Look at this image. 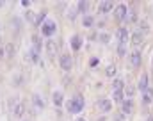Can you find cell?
Returning <instances> with one entry per match:
<instances>
[{
    "label": "cell",
    "mask_w": 153,
    "mask_h": 121,
    "mask_svg": "<svg viewBox=\"0 0 153 121\" xmlns=\"http://www.w3.org/2000/svg\"><path fill=\"white\" fill-rule=\"evenodd\" d=\"M84 109V98L78 95V96H75L73 100H70L68 102V111L70 112H73V114H77V112H80Z\"/></svg>",
    "instance_id": "obj_1"
},
{
    "label": "cell",
    "mask_w": 153,
    "mask_h": 121,
    "mask_svg": "<svg viewBox=\"0 0 153 121\" xmlns=\"http://www.w3.org/2000/svg\"><path fill=\"white\" fill-rule=\"evenodd\" d=\"M41 32H43V36H46V37L53 36V32H55V23H53L52 20H45V23L41 25Z\"/></svg>",
    "instance_id": "obj_2"
},
{
    "label": "cell",
    "mask_w": 153,
    "mask_h": 121,
    "mask_svg": "<svg viewBox=\"0 0 153 121\" xmlns=\"http://www.w3.org/2000/svg\"><path fill=\"white\" fill-rule=\"evenodd\" d=\"M11 105H12V114H14L16 118H20V116H23V114H25V105H23L21 102L12 100V102H11Z\"/></svg>",
    "instance_id": "obj_3"
},
{
    "label": "cell",
    "mask_w": 153,
    "mask_h": 121,
    "mask_svg": "<svg viewBox=\"0 0 153 121\" xmlns=\"http://www.w3.org/2000/svg\"><path fill=\"white\" fill-rule=\"evenodd\" d=\"M57 50H59L57 43H55V41H52V39H48V41H46V54H48V57H50V59L57 55Z\"/></svg>",
    "instance_id": "obj_4"
},
{
    "label": "cell",
    "mask_w": 153,
    "mask_h": 121,
    "mask_svg": "<svg viewBox=\"0 0 153 121\" xmlns=\"http://www.w3.org/2000/svg\"><path fill=\"white\" fill-rule=\"evenodd\" d=\"M71 64H73V61H71V57L70 55H61V68L64 70V71H70L71 70Z\"/></svg>",
    "instance_id": "obj_5"
},
{
    "label": "cell",
    "mask_w": 153,
    "mask_h": 121,
    "mask_svg": "<svg viewBox=\"0 0 153 121\" xmlns=\"http://www.w3.org/2000/svg\"><path fill=\"white\" fill-rule=\"evenodd\" d=\"M114 14H116L118 20H125V18H127V5H125V4H119V5L116 7V12H114Z\"/></svg>",
    "instance_id": "obj_6"
},
{
    "label": "cell",
    "mask_w": 153,
    "mask_h": 121,
    "mask_svg": "<svg viewBox=\"0 0 153 121\" xmlns=\"http://www.w3.org/2000/svg\"><path fill=\"white\" fill-rule=\"evenodd\" d=\"M118 39H119V45H127V41H128V30L125 27L118 30Z\"/></svg>",
    "instance_id": "obj_7"
},
{
    "label": "cell",
    "mask_w": 153,
    "mask_h": 121,
    "mask_svg": "<svg viewBox=\"0 0 153 121\" xmlns=\"http://www.w3.org/2000/svg\"><path fill=\"white\" fill-rule=\"evenodd\" d=\"M143 36H144V34H141L139 30H135V32L132 34V43H134L135 46H143Z\"/></svg>",
    "instance_id": "obj_8"
},
{
    "label": "cell",
    "mask_w": 153,
    "mask_h": 121,
    "mask_svg": "<svg viewBox=\"0 0 153 121\" xmlns=\"http://www.w3.org/2000/svg\"><path fill=\"white\" fill-rule=\"evenodd\" d=\"M130 64L135 66V68L141 66V54H139V52H134V54L130 55Z\"/></svg>",
    "instance_id": "obj_9"
},
{
    "label": "cell",
    "mask_w": 153,
    "mask_h": 121,
    "mask_svg": "<svg viewBox=\"0 0 153 121\" xmlns=\"http://www.w3.org/2000/svg\"><path fill=\"white\" fill-rule=\"evenodd\" d=\"M98 107H100L103 112H109V111L112 109V103H111L109 100H103V98H102V100H98Z\"/></svg>",
    "instance_id": "obj_10"
},
{
    "label": "cell",
    "mask_w": 153,
    "mask_h": 121,
    "mask_svg": "<svg viewBox=\"0 0 153 121\" xmlns=\"http://www.w3.org/2000/svg\"><path fill=\"white\" fill-rule=\"evenodd\" d=\"M112 7H114V5H112V2H102V4H100V7H98V11H100V14H105V12H109Z\"/></svg>",
    "instance_id": "obj_11"
},
{
    "label": "cell",
    "mask_w": 153,
    "mask_h": 121,
    "mask_svg": "<svg viewBox=\"0 0 153 121\" xmlns=\"http://www.w3.org/2000/svg\"><path fill=\"white\" fill-rule=\"evenodd\" d=\"M32 103L36 105V109H37V111H41V109L45 107V103H43V100H41V96H39V95H34V96H32Z\"/></svg>",
    "instance_id": "obj_12"
},
{
    "label": "cell",
    "mask_w": 153,
    "mask_h": 121,
    "mask_svg": "<svg viewBox=\"0 0 153 121\" xmlns=\"http://www.w3.org/2000/svg\"><path fill=\"white\" fill-rule=\"evenodd\" d=\"M121 107H123V112H125V114H130V111H132V107H134V102L127 98V100L121 103Z\"/></svg>",
    "instance_id": "obj_13"
},
{
    "label": "cell",
    "mask_w": 153,
    "mask_h": 121,
    "mask_svg": "<svg viewBox=\"0 0 153 121\" xmlns=\"http://www.w3.org/2000/svg\"><path fill=\"white\" fill-rule=\"evenodd\" d=\"M80 46H82V39H80L78 36H73V37H71V48H73V50H78Z\"/></svg>",
    "instance_id": "obj_14"
},
{
    "label": "cell",
    "mask_w": 153,
    "mask_h": 121,
    "mask_svg": "<svg viewBox=\"0 0 153 121\" xmlns=\"http://www.w3.org/2000/svg\"><path fill=\"white\" fill-rule=\"evenodd\" d=\"M139 89L141 91H146L148 89V75L144 73L143 77H141V80H139Z\"/></svg>",
    "instance_id": "obj_15"
},
{
    "label": "cell",
    "mask_w": 153,
    "mask_h": 121,
    "mask_svg": "<svg viewBox=\"0 0 153 121\" xmlns=\"http://www.w3.org/2000/svg\"><path fill=\"white\" fill-rule=\"evenodd\" d=\"M114 102H116V103H123V102H125V93H123V89H119V91L114 93Z\"/></svg>",
    "instance_id": "obj_16"
},
{
    "label": "cell",
    "mask_w": 153,
    "mask_h": 121,
    "mask_svg": "<svg viewBox=\"0 0 153 121\" xmlns=\"http://www.w3.org/2000/svg\"><path fill=\"white\" fill-rule=\"evenodd\" d=\"M152 100H153V91L148 87V89L144 91V95H143V102H144V103H150Z\"/></svg>",
    "instance_id": "obj_17"
},
{
    "label": "cell",
    "mask_w": 153,
    "mask_h": 121,
    "mask_svg": "<svg viewBox=\"0 0 153 121\" xmlns=\"http://www.w3.org/2000/svg\"><path fill=\"white\" fill-rule=\"evenodd\" d=\"M82 23H84V27H93L94 25V18L93 16H84Z\"/></svg>",
    "instance_id": "obj_18"
},
{
    "label": "cell",
    "mask_w": 153,
    "mask_h": 121,
    "mask_svg": "<svg viewBox=\"0 0 153 121\" xmlns=\"http://www.w3.org/2000/svg\"><path fill=\"white\" fill-rule=\"evenodd\" d=\"M87 7H89L87 2H80V4L77 5V12H87Z\"/></svg>",
    "instance_id": "obj_19"
},
{
    "label": "cell",
    "mask_w": 153,
    "mask_h": 121,
    "mask_svg": "<svg viewBox=\"0 0 153 121\" xmlns=\"http://www.w3.org/2000/svg\"><path fill=\"white\" fill-rule=\"evenodd\" d=\"M53 103L55 105H62V93H53Z\"/></svg>",
    "instance_id": "obj_20"
},
{
    "label": "cell",
    "mask_w": 153,
    "mask_h": 121,
    "mask_svg": "<svg viewBox=\"0 0 153 121\" xmlns=\"http://www.w3.org/2000/svg\"><path fill=\"white\" fill-rule=\"evenodd\" d=\"M150 30V23H146V21H141V25H139V32L141 34H146Z\"/></svg>",
    "instance_id": "obj_21"
},
{
    "label": "cell",
    "mask_w": 153,
    "mask_h": 121,
    "mask_svg": "<svg viewBox=\"0 0 153 121\" xmlns=\"http://www.w3.org/2000/svg\"><path fill=\"white\" fill-rule=\"evenodd\" d=\"M4 54H5L7 57H12V55H14V46H12V45H7L5 50H4Z\"/></svg>",
    "instance_id": "obj_22"
},
{
    "label": "cell",
    "mask_w": 153,
    "mask_h": 121,
    "mask_svg": "<svg viewBox=\"0 0 153 121\" xmlns=\"http://www.w3.org/2000/svg\"><path fill=\"white\" fill-rule=\"evenodd\" d=\"M125 54H127V45H119V46H118V55L123 57Z\"/></svg>",
    "instance_id": "obj_23"
},
{
    "label": "cell",
    "mask_w": 153,
    "mask_h": 121,
    "mask_svg": "<svg viewBox=\"0 0 153 121\" xmlns=\"http://www.w3.org/2000/svg\"><path fill=\"white\" fill-rule=\"evenodd\" d=\"M114 89H116V91L123 89V80H121V78H116V80H114Z\"/></svg>",
    "instance_id": "obj_24"
},
{
    "label": "cell",
    "mask_w": 153,
    "mask_h": 121,
    "mask_svg": "<svg viewBox=\"0 0 153 121\" xmlns=\"http://www.w3.org/2000/svg\"><path fill=\"white\" fill-rule=\"evenodd\" d=\"M134 93H135V87H134V86L127 87V91H125V95H127V98H128V100H130V96H134Z\"/></svg>",
    "instance_id": "obj_25"
},
{
    "label": "cell",
    "mask_w": 153,
    "mask_h": 121,
    "mask_svg": "<svg viewBox=\"0 0 153 121\" xmlns=\"http://www.w3.org/2000/svg\"><path fill=\"white\" fill-rule=\"evenodd\" d=\"M25 16H27V20H29V21H36V14H34L32 11H27V14H25Z\"/></svg>",
    "instance_id": "obj_26"
},
{
    "label": "cell",
    "mask_w": 153,
    "mask_h": 121,
    "mask_svg": "<svg viewBox=\"0 0 153 121\" xmlns=\"http://www.w3.org/2000/svg\"><path fill=\"white\" fill-rule=\"evenodd\" d=\"M30 59H32L34 62H37V48H34V50L30 52Z\"/></svg>",
    "instance_id": "obj_27"
},
{
    "label": "cell",
    "mask_w": 153,
    "mask_h": 121,
    "mask_svg": "<svg viewBox=\"0 0 153 121\" xmlns=\"http://www.w3.org/2000/svg\"><path fill=\"white\" fill-rule=\"evenodd\" d=\"M107 75H109V77H114V75H116V68H114V66H109V68H107Z\"/></svg>",
    "instance_id": "obj_28"
},
{
    "label": "cell",
    "mask_w": 153,
    "mask_h": 121,
    "mask_svg": "<svg viewBox=\"0 0 153 121\" xmlns=\"http://www.w3.org/2000/svg\"><path fill=\"white\" fill-rule=\"evenodd\" d=\"M127 20H128V21H130V23H134V21H135V20H137V16H135V12H130V14H128V16H127Z\"/></svg>",
    "instance_id": "obj_29"
},
{
    "label": "cell",
    "mask_w": 153,
    "mask_h": 121,
    "mask_svg": "<svg viewBox=\"0 0 153 121\" xmlns=\"http://www.w3.org/2000/svg\"><path fill=\"white\" fill-rule=\"evenodd\" d=\"M109 39H111L109 34H102V36H100V41H102V43H109Z\"/></svg>",
    "instance_id": "obj_30"
},
{
    "label": "cell",
    "mask_w": 153,
    "mask_h": 121,
    "mask_svg": "<svg viewBox=\"0 0 153 121\" xmlns=\"http://www.w3.org/2000/svg\"><path fill=\"white\" fill-rule=\"evenodd\" d=\"M4 57V48H0V59Z\"/></svg>",
    "instance_id": "obj_31"
},
{
    "label": "cell",
    "mask_w": 153,
    "mask_h": 121,
    "mask_svg": "<svg viewBox=\"0 0 153 121\" xmlns=\"http://www.w3.org/2000/svg\"><path fill=\"white\" fill-rule=\"evenodd\" d=\"M77 121H86L84 118H77Z\"/></svg>",
    "instance_id": "obj_32"
}]
</instances>
